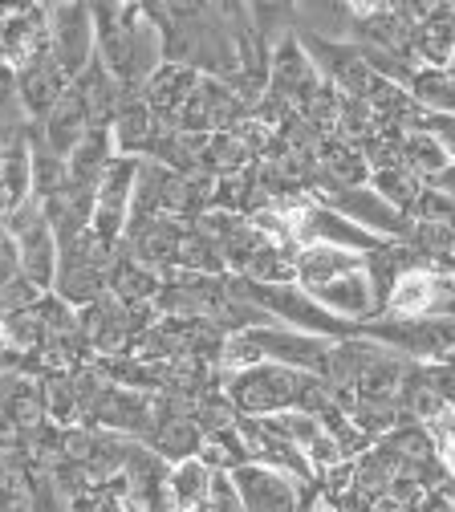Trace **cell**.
<instances>
[{
  "instance_id": "cell-18",
  "label": "cell",
  "mask_w": 455,
  "mask_h": 512,
  "mask_svg": "<svg viewBox=\"0 0 455 512\" xmlns=\"http://www.w3.org/2000/svg\"><path fill=\"white\" fill-rule=\"evenodd\" d=\"M200 70H191V66H183V61H163V66L143 82V98L151 102V110L167 122V126H175V114H179V106L187 102V94L200 86Z\"/></svg>"
},
{
  "instance_id": "cell-29",
  "label": "cell",
  "mask_w": 455,
  "mask_h": 512,
  "mask_svg": "<svg viewBox=\"0 0 455 512\" xmlns=\"http://www.w3.org/2000/svg\"><path fill=\"white\" fill-rule=\"evenodd\" d=\"M248 163V147L236 131H212L208 143H204V159H200V171L208 175H232Z\"/></svg>"
},
{
  "instance_id": "cell-16",
  "label": "cell",
  "mask_w": 455,
  "mask_h": 512,
  "mask_svg": "<svg viewBox=\"0 0 455 512\" xmlns=\"http://www.w3.org/2000/svg\"><path fill=\"white\" fill-rule=\"evenodd\" d=\"M325 309H334L338 317H350V322H370L378 317V293H374V281L366 273V265H354L330 281H321L317 289H309Z\"/></svg>"
},
{
  "instance_id": "cell-39",
  "label": "cell",
  "mask_w": 455,
  "mask_h": 512,
  "mask_svg": "<svg viewBox=\"0 0 455 512\" xmlns=\"http://www.w3.org/2000/svg\"><path fill=\"white\" fill-rule=\"evenodd\" d=\"M21 126H25V122H21ZM13 131H17V126H0V151H5V143H9Z\"/></svg>"
},
{
  "instance_id": "cell-41",
  "label": "cell",
  "mask_w": 455,
  "mask_h": 512,
  "mask_svg": "<svg viewBox=\"0 0 455 512\" xmlns=\"http://www.w3.org/2000/svg\"><path fill=\"white\" fill-rule=\"evenodd\" d=\"M447 70H451V74H455V49H451V57H447Z\"/></svg>"
},
{
  "instance_id": "cell-19",
  "label": "cell",
  "mask_w": 455,
  "mask_h": 512,
  "mask_svg": "<svg viewBox=\"0 0 455 512\" xmlns=\"http://www.w3.org/2000/svg\"><path fill=\"white\" fill-rule=\"evenodd\" d=\"M106 285H110V293L122 297V301H135V305L147 301V305H155V297H159V289H163V273L151 269L147 261H139V256L130 252L126 244H118L114 261H110V269H106Z\"/></svg>"
},
{
  "instance_id": "cell-25",
  "label": "cell",
  "mask_w": 455,
  "mask_h": 512,
  "mask_svg": "<svg viewBox=\"0 0 455 512\" xmlns=\"http://www.w3.org/2000/svg\"><path fill=\"white\" fill-rule=\"evenodd\" d=\"M451 49H455V0H447L443 9H435L431 17H423L415 25V53H419V61L447 66Z\"/></svg>"
},
{
  "instance_id": "cell-8",
  "label": "cell",
  "mask_w": 455,
  "mask_h": 512,
  "mask_svg": "<svg viewBox=\"0 0 455 512\" xmlns=\"http://www.w3.org/2000/svg\"><path fill=\"white\" fill-rule=\"evenodd\" d=\"M151 419H155V395L151 391L130 387V382H118V378H106V374L98 378L90 407H86V423H94L102 431L147 439Z\"/></svg>"
},
{
  "instance_id": "cell-22",
  "label": "cell",
  "mask_w": 455,
  "mask_h": 512,
  "mask_svg": "<svg viewBox=\"0 0 455 512\" xmlns=\"http://www.w3.org/2000/svg\"><path fill=\"white\" fill-rule=\"evenodd\" d=\"M0 191L9 196V204H25L29 196H37L33 191V126H17V131L9 135L5 151H0Z\"/></svg>"
},
{
  "instance_id": "cell-36",
  "label": "cell",
  "mask_w": 455,
  "mask_h": 512,
  "mask_svg": "<svg viewBox=\"0 0 455 512\" xmlns=\"http://www.w3.org/2000/svg\"><path fill=\"white\" fill-rule=\"evenodd\" d=\"M386 5H390V0H350V17H354V25H358V21L374 17V13H382Z\"/></svg>"
},
{
  "instance_id": "cell-14",
  "label": "cell",
  "mask_w": 455,
  "mask_h": 512,
  "mask_svg": "<svg viewBox=\"0 0 455 512\" xmlns=\"http://www.w3.org/2000/svg\"><path fill=\"white\" fill-rule=\"evenodd\" d=\"M17 86H21V102H25L29 122H37L65 90L74 86V78L65 74V66L53 57V49H41L17 66Z\"/></svg>"
},
{
  "instance_id": "cell-5",
  "label": "cell",
  "mask_w": 455,
  "mask_h": 512,
  "mask_svg": "<svg viewBox=\"0 0 455 512\" xmlns=\"http://www.w3.org/2000/svg\"><path fill=\"white\" fill-rule=\"evenodd\" d=\"M5 228H9V236H13V244H17V252H21L25 277H33L41 289H53V281H57V261H61V240H57V232H53V224H49L41 200L29 196L25 204H17V208L9 212V220H5Z\"/></svg>"
},
{
  "instance_id": "cell-21",
  "label": "cell",
  "mask_w": 455,
  "mask_h": 512,
  "mask_svg": "<svg viewBox=\"0 0 455 512\" xmlns=\"http://www.w3.org/2000/svg\"><path fill=\"white\" fill-rule=\"evenodd\" d=\"M354 265H362V252L330 244V240H305L293 252V269H297V281L305 289H317L321 281H330V277H338V273H346Z\"/></svg>"
},
{
  "instance_id": "cell-33",
  "label": "cell",
  "mask_w": 455,
  "mask_h": 512,
  "mask_svg": "<svg viewBox=\"0 0 455 512\" xmlns=\"http://www.w3.org/2000/svg\"><path fill=\"white\" fill-rule=\"evenodd\" d=\"M240 492L232 484V472L228 468H216L212 472V484H208V496H204V512H240Z\"/></svg>"
},
{
  "instance_id": "cell-13",
  "label": "cell",
  "mask_w": 455,
  "mask_h": 512,
  "mask_svg": "<svg viewBox=\"0 0 455 512\" xmlns=\"http://www.w3.org/2000/svg\"><path fill=\"white\" fill-rule=\"evenodd\" d=\"M204 423L195 415V399H175V395H155V419H151V431H147V443L155 452L171 464V460H183V456H195L204 443Z\"/></svg>"
},
{
  "instance_id": "cell-4",
  "label": "cell",
  "mask_w": 455,
  "mask_h": 512,
  "mask_svg": "<svg viewBox=\"0 0 455 512\" xmlns=\"http://www.w3.org/2000/svg\"><path fill=\"white\" fill-rule=\"evenodd\" d=\"M358 334H370L415 362H451L455 358V317L419 313V317H370L358 322Z\"/></svg>"
},
{
  "instance_id": "cell-10",
  "label": "cell",
  "mask_w": 455,
  "mask_h": 512,
  "mask_svg": "<svg viewBox=\"0 0 455 512\" xmlns=\"http://www.w3.org/2000/svg\"><path fill=\"white\" fill-rule=\"evenodd\" d=\"M49 49L70 78H78L90 66L98 53L90 0H49Z\"/></svg>"
},
{
  "instance_id": "cell-38",
  "label": "cell",
  "mask_w": 455,
  "mask_h": 512,
  "mask_svg": "<svg viewBox=\"0 0 455 512\" xmlns=\"http://www.w3.org/2000/svg\"><path fill=\"white\" fill-rule=\"evenodd\" d=\"M9 212H13V204H9V196H5V191H0V228H5Z\"/></svg>"
},
{
  "instance_id": "cell-20",
  "label": "cell",
  "mask_w": 455,
  "mask_h": 512,
  "mask_svg": "<svg viewBox=\"0 0 455 512\" xmlns=\"http://www.w3.org/2000/svg\"><path fill=\"white\" fill-rule=\"evenodd\" d=\"M212 472H216V468H212L200 452L183 456V460H171V464H167V476H163V508H179V512L204 508Z\"/></svg>"
},
{
  "instance_id": "cell-6",
  "label": "cell",
  "mask_w": 455,
  "mask_h": 512,
  "mask_svg": "<svg viewBox=\"0 0 455 512\" xmlns=\"http://www.w3.org/2000/svg\"><path fill=\"white\" fill-rule=\"evenodd\" d=\"M228 472H232V484L248 512H293V508H305V500H309L305 476H297L281 464L244 460Z\"/></svg>"
},
{
  "instance_id": "cell-35",
  "label": "cell",
  "mask_w": 455,
  "mask_h": 512,
  "mask_svg": "<svg viewBox=\"0 0 455 512\" xmlns=\"http://www.w3.org/2000/svg\"><path fill=\"white\" fill-rule=\"evenodd\" d=\"M447 5V0H390V9H395V13H403L407 21H423V17H431L435 9H443Z\"/></svg>"
},
{
  "instance_id": "cell-23",
  "label": "cell",
  "mask_w": 455,
  "mask_h": 512,
  "mask_svg": "<svg viewBox=\"0 0 455 512\" xmlns=\"http://www.w3.org/2000/svg\"><path fill=\"white\" fill-rule=\"evenodd\" d=\"M74 86H78V94H82V102H86V114H90V122H114V114H118V106H122V98L130 94L102 61H98V53H94V61L90 66L74 78Z\"/></svg>"
},
{
  "instance_id": "cell-1",
  "label": "cell",
  "mask_w": 455,
  "mask_h": 512,
  "mask_svg": "<svg viewBox=\"0 0 455 512\" xmlns=\"http://www.w3.org/2000/svg\"><path fill=\"white\" fill-rule=\"evenodd\" d=\"M98 29V61L126 86L143 90V82L167 61V29L135 0H90Z\"/></svg>"
},
{
  "instance_id": "cell-28",
  "label": "cell",
  "mask_w": 455,
  "mask_h": 512,
  "mask_svg": "<svg viewBox=\"0 0 455 512\" xmlns=\"http://www.w3.org/2000/svg\"><path fill=\"white\" fill-rule=\"evenodd\" d=\"M370 183L382 191V196L390 204H399L407 212H415V200H419V191H423V175H415L407 163H390V167H374L370 171Z\"/></svg>"
},
{
  "instance_id": "cell-7",
  "label": "cell",
  "mask_w": 455,
  "mask_h": 512,
  "mask_svg": "<svg viewBox=\"0 0 455 512\" xmlns=\"http://www.w3.org/2000/svg\"><path fill=\"white\" fill-rule=\"evenodd\" d=\"M139 163L143 155H114L106 163V171L94 183V220L90 228L106 240V244H122L126 224H130V208H135V183H139Z\"/></svg>"
},
{
  "instance_id": "cell-32",
  "label": "cell",
  "mask_w": 455,
  "mask_h": 512,
  "mask_svg": "<svg viewBox=\"0 0 455 512\" xmlns=\"http://www.w3.org/2000/svg\"><path fill=\"white\" fill-rule=\"evenodd\" d=\"M29 122L25 102H21V86H17V66L0 57V126H21Z\"/></svg>"
},
{
  "instance_id": "cell-9",
  "label": "cell",
  "mask_w": 455,
  "mask_h": 512,
  "mask_svg": "<svg viewBox=\"0 0 455 512\" xmlns=\"http://www.w3.org/2000/svg\"><path fill=\"white\" fill-rule=\"evenodd\" d=\"M297 33H301V45L309 49L313 66L325 82L338 86L342 94L370 98V90L378 86V74L354 37H321V33H305V29H297Z\"/></svg>"
},
{
  "instance_id": "cell-34",
  "label": "cell",
  "mask_w": 455,
  "mask_h": 512,
  "mask_svg": "<svg viewBox=\"0 0 455 512\" xmlns=\"http://www.w3.org/2000/svg\"><path fill=\"white\" fill-rule=\"evenodd\" d=\"M423 131L447 151V159H455V114H443V110H427L423 114Z\"/></svg>"
},
{
  "instance_id": "cell-24",
  "label": "cell",
  "mask_w": 455,
  "mask_h": 512,
  "mask_svg": "<svg viewBox=\"0 0 455 512\" xmlns=\"http://www.w3.org/2000/svg\"><path fill=\"white\" fill-rule=\"evenodd\" d=\"M118 155V143H114V131L106 122H94L90 131L74 143V151L65 155V167H70V179L74 183H86V187H94L98 183V175L106 171V163Z\"/></svg>"
},
{
  "instance_id": "cell-12",
  "label": "cell",
  "mask_w": 455,
  "mask_h": 512,
  "mask_svg": "<svg viewBox=\"0 0 455 512\" xmlns=\"http://www.w3.org/2000/svg\"><path fill=\"white\" fill-rule=\"evenodd\" d=\"M330 208L346 212L350 220H358L362 228L386 236V240H407L415 228V216L399 204H390L374 183H342L330 187Z\"/></svg>"
},
{
  "instance_id": "cell-3",
  "label": "cell",
  "mask_w": 455,
  "mask_h": 512,
  "mask_svg": "<svg viewBox=\"0 0 455 512\" xmlns=\"http://www.w3.org/2000/svg\"><path fill=\"white\" fill-rule=\"evenodd\" d=\"M232 289L244 293L248 301H256L260 309H269L277 322H285L293 330L321 334V338H350V334H358V322L338 317L334 309H325L301 281H252V277L236 273Z\"/></svg>"
},
{
  "instance_id": "cell-37",
  "label": "cell",
  "mask_w": 455,
  "mask_h": 512,
  "mask_svg": "<svg viewBox=\"0 0 455 512\" xmlns=\"http://www.w3.org/2000/svg\"><path fill=\"white\" fill-rule=\"evenodd\" d=\"M135 5H143L151 17H159V21L167 25V0H135Z\"/></svg>"
},
{
  "instance_id": "cell-31",
  "label": "cell",
  "mask_w": 455,
  "mask_h": 512,
  "mask_svg": "<svg viewBox=\"0 0 455 512\" xmlns=\"http://www.w3.org/2000/svg\"><path fill=\"white\" fill-rule=\"evenodd\" d=\"M403 163H407L415 175L431 179V175L447 163V151L423 131V126H411V131H403Z\"/></svg>"
},
{
  "instance_id": "cell-26",
  "label": "cell",
  "mask_w": 455,
  "mask_h": 512,
  "mask_svg": "<svg viewBox=\"0 0 455 512\" xmlns=\"http://www.w3.org/2000/svg\"><path fill=\"white\" fill-rule=\"evenodd\" d=\"M297 29L321 37H354L350 0H297Z\"/></svg>"
},
{
  "instance_id": "cell-11",
  "label": "cell",
  "mask_w": 455,
  "mask_h": 512,
  "mask_svg": "<svg viewBox=\"0 0 455 512\" xmlns=\"http://www.w3.org/2000/svg\"><path fill=\"white\" fill-rule=\"evenodd\" d=\"M451 305H455V273L443 261H423L395 281V289L386 293L382 313L386 317H419V313H447Z\"/></svg>"
},
{
  "instance_id": "cell-30",
  "label": "cell",
  "mask_w": 455,
  "mask_h": 512,
  "mask_svg": "<svg viewBox=\"0 0 455 512\" xmlns=\"http://www.w3.org/2000/svg\"><path fill=\"white\" fill-rule=\"evenodd\" d=\"M244 9L252 17V25L269 41L297 29V0H244Z\"/></svg>"
},
{
  "instance_id": "cell-27",
  "label": "cell",
  "mask_w": 455,
  "mask_h": 512,
  "mask_svg": "<svg viewBox=\"0 0 455 512\" xmlns=\"http://www.w3.org/2000/svg\"><path fill=\"white\" fill-rule=\"evenodd\" d=\"M407 90L419 98L423 110H443L455 114V74L447 66H431V61H419Z\"/></svg>"
},
{
  "instance_id": "cell-2",
  "label": "cell",
  "mask_w": 455,
  "mask_h": 512,
  "mask_svg": "<svg viewBox=\"0 0 455 512\" xmlns=\"http://www.w3.org/2000/svg\"><path fill=\"white\" fill-rule=\"evenodd\" d=\"M415 358L390 350L370 334H350L330 346V366L325 378L338 391V399H399L403 382Z\"/></svg>"
},
{
  "instance_id": "cell-17",
  "label": "cell",
  "mask_w": 455,
  "mask_h": 512,
  "mask_svg": "<svg viewBox=\"0 0 455 512\" xmlns=\"http://www.w3.org/2000/svg\"><path fill=\"white\" fill-rule=\"evenodd\" d=\"M110 131H114V143L122 155H151L159 135L167 131V122L151 110V102L139 94V90H130L110 122Z\"/></svg>"
},
{
  "instance_id": "cell-15",
  "label": "cell",
  "mask_w": 455,
  "mask_h": 512,
  "mask_svg": "<svg viewBox=\"0 0 455 512\" xmlns=\"http://www.w3.org/2000/svg\"><path fill=\"white\" fill-rule=\"evenodd\" d=\"M33 126V139L41 143V147H49V151H57V155H70L74 151V143L90 131V114H86V102H82V94H78V86H70L65 90L37 122H29Z\"/></svg>"
},
{
  "instance_id": "cell-40",
  "label": "cell",
  "mask_w": 455,
  "mask_h": 512,
  "mask_svg": "<svg viewBox=\"0 0 455 512\" xmlns=\"http://www.w3.org/2000/svg\"><path fill=\"white\" fill-rule=\"evenodd\" d=\"M443 265H447V269H451V273H455V252H451V256H447V261H443Z\"/></svg>"
}]
</instances>
